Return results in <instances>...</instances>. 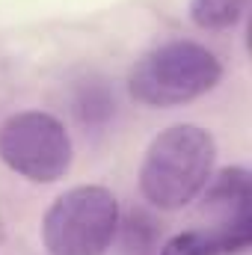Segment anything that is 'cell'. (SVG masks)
<instances>
[{
    "instance_id": "1",
    "label": "cell",
    "mask_w": 252,
    "mask_h": 255,
    "mask_svg": "<svg viewBox=\"0 0 252 255\" xmlns=\"http://www.w3.org/2000/svg\"><path fill=\"white\" fill-rule=\"evenodd\" d=\"M217 145L199 125H172L160 130L139 166V190L160 211H178L205 190L214 172Z\"/></svg>"
},
{
    "instance_id": "2",
    "label": "cell",
    "mask_w": 252,
    "mask_h": 255,
    "mask_svg": "<svg viewBox=\"0 0 252 255\" xmlns=\"http://www.w3.org/2000/svg\"><path fill=\"white\" fill-rule=\"evenodd\" d=\"M223 77V65L199 42L175 39L148 51L130 68V95L145 107H181L211 92Z\"/></svg>"
},
{
    "instance_id": "3",
    "label": "cell",
    "mask_w": 252,
    "mask_h": 255,
    "mask_svg": "<svg viewBox=\"0 0 252 255\" xmlns=\"http://www.w3.org/2000/svg\"><path fill=\"white\" fill-rule=\"evenodd\" d=\"M119 202L101 184H80L51 202L42 241L51 255H104L116 241Z\"/></svg>"
},
{
    "instance_id": "4",
    "label": "cell",
    "mask_w": 252,
    "mask_h": 255,
    "mask_svg": "<svg viewBox=\"0 0 252 255\" xmlns=\"http://www.w3.org/2000/svg\"><path fill=\"white\" fill-rule=\"evenodd\" d=\"M74 157L71 136L63 122L45 110L12 113L0 125V160L27 181H60Z\"/></svg>"
},
{
    "instance_id": "5",
    "label": "cell",
    "mask_w": 252,
    "mask_h": 255,
    "mask_svg": "<svg viewBox=\"0 0 252 255\" xmlns=\"http://www.w3.org/2000/svg\"><path fill=\"white\" fill-rule=\"evenodd\" d=\"M202 208L214 214V238L223 255H241L252 244V181L244 166H229L208 178Z\"/></svg>"
},
{
    "instance_id": "6",
    "label": "cell",
    "mask_w": 252,
    "mask_h": 255,
    "mask_svg": "<svg viewBox=\"0 0 252 255\" xmlns=\"http://www.w3.org/2000/svg\"><path fill=\"white\" fill-rule=\"evenodd\" d=\"M247 3L250 0H190V18L199 30L220 33L244 18Z\"/></svg>"
},
{
    "instance_id": "7",
    "label": "cell",
    "mask_w": 252,
    "mask_h": 255,
    "mask_svg": "<svg viewBox=\"0 0 252 255\" xmlns=\"http://www.w3.org/2000/svg\"><path fill=\"white\" fill-rule=\"evenodd\" d=\"M113 92L98 80H83L74 92V110L83 125H104L113 116Z\"/></svg>"
},
{
    "instance_id": "8",
    "label": "cell",
    "mask_w": 252,
    "mask_h": 255,
    "mask_svg": "<svg viewBox=\"0 0 252 255\" xmlns=\"http://www.w3.org/2000/svg\"><path fill=\"white\" fill-rule=\"evenodd\" d=\"M116 235L122 244V255H148L154 250V241H157V229L145 214H130L127 223L119 220Z\"/></svg>"
},
{
    "instance_id": "9",
    "label": "cell",
    "mask_w": 252,
    "mask_h": 255,
    "mask_svg": "<svg viewBox=\"0 0 252 255\" xmlns=\"http://www.w3.org/2000/svg\"><path fill=\"white\" fill-rule=\"evenodd\" d=\"M157 255H223L214 232H181L175 238H169Z\"/></svg>"
}]
</instances>
